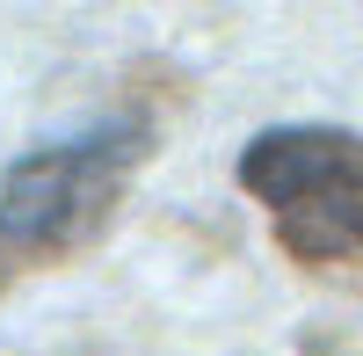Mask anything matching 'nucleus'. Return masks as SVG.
<instances>
[{
	"label": "nucleus",
	"mask_w": 363,
	"mask_h": 356,
	"mask_svg": "<svg viewBox=\"0 0 363 356\" xmlns=\"http://www.w3.org/2000/svg\"><path fill=\"white\" fill-rule=\"evenodd\" d=\"M247 189L298 262L363 255V138L342 124H269L240 153Z\"/></svg>",
	"instance_id": "1"
},
{
	"label": "nucleus",
	"mask_w": 363,
	"mask_h": 356,
	"mask_svg": "<svg viewBox=\"0 0 363 356\" xmlns=\"http://www.w3.org/2000/svg\"><path fill=\"white\" fill-rule=\"evenodd\" d=\"M145 153L138 116H102L73 138H44L0 174V247H66L95 226Z\"/></svg>",
	"instance_id": "2"
}]
</instances>
